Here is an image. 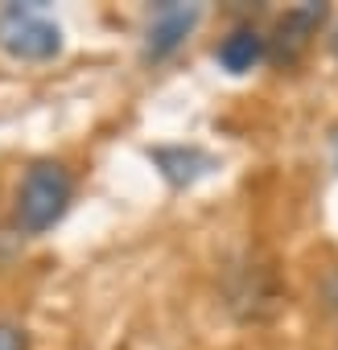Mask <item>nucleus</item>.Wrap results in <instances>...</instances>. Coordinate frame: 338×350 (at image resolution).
Segmentation results:
<instances>
[{
  "label": "nucleus",
  "instance_id": "f257e3e1",
  "mask_svg": "<svg viewBox=\"0 0 338 350\" xmlns=\"http://www.w3.org/2000/svg\"><path fill=\"white\" fill-rule=\"evenodd\" d=\"M75 202V173L62 161H34L21 182H17V198H13V223L21 235H46L54 223H62V215Z\"/></svg>",
  "mask_w": 338,
  "mask_h": 350
},
{
  "label": "nucleus",
  "instance_id": "f03ea898",
  "mask_svg": "<svg viewBox=\"0 0 338 350\" xmlns=\"http://www.w3.org/2000/svg\"><path fill=\"white\" fill-rule=\"evenodd\" d=\"M0 50L17 62H50L62 50V29L46 17V5H5L0 9Z\"/></svg>",
  "mask_w": 338,
  "mask_h": 350
},
{
  "label": "nucleus",
  "instance_id": "7ed1b4c3",
  "mask_svg": "<svg viewBox=\"0 0 338 350\" xmlns=\"http://www.w3.org/2000/svg\"><path fill=\"white\" fill-rule=\"evenodd\" d=\"M203 9L198 5H178V0H165L153 9L148 29H144V62H165L169 54H178L186 46V38L198 29Z\"/></svg>",
  "mask_w": 338,
  "mask_h": 350
},
{
  "label": "nucleus",
  "instance_id": "20e7f679",
  "mask_svg": "<svg viewBox=\"0 0 338 350\" xmlns=\"http://www.w3.org/2000/svg\"><path fill=\"white\" fill-rule=\"evenodd\" d=\"M326 5H293L281 21H276V29H272V38H268V58L276 62V66H293L305 50H309V42L317 38V29L326 25Z\"/></svg>",
  "mask_w": 338,
  "mask_h": 350
},
{
  "label": "nucleus",
  "instance_id": "39448f33",
  "mask_svg": "<svg viewBox=\"0 0 338 350\" xmlns=\"http://www.w3.org/2000/svg\"><path fill=\"white\" fill-rule=\"evenodd\" d=\"M148 161L157 165V173L174 190L194 186L198 178H207V173L215 169V157L203 152L198 144H157V148H148Z\"/></svg>",
  "mask_w": 338,
  "mask_h": 350
},
{
  "label": "nucleus",
  "instance_id": "423d86ee",
  "mask_svg": "<svg viewBox=\"0 0 338 350\" xmlns=\"http://www.w3.org/2000/svg\"><path fill=\"white\" fill-rule=\"evenodd\" d=\"M268 58V38L256 29V25H235L219 38L215 46V62L227 70V75H252L260 62Z\"/></svg>",
  "mask_w": 338,
  "mask_h": 350
},
{
  "label": "nucleus",
  "instance_id": "0eeeda50",
  "mask_svg": "<svg viewBox=\"0 0 338 350\" xmlns=\"http://www.w3.org/2000/svg\"><path fill=\"white\" fill-rule=\"evenodd\" d=\"M239 288H227V305H244V317H264L276 305V288H272V268L260 264H239L235 268Z\"/></svg>",
  "mask_w": 338,
  "mask_h": 350
},
{
  "label": "nucleus",
  "instance_id": "6e6552de",
  "mask_svg": "<svg viewBox=\"0 0 338 350\" xmlns=\"http://www.w3.org/2000/svg\"><path fill=\"white\" fill-rule=\"evenodd\" d=\"M317 293H322V305L338 317V264H330L326 272H322V284H317Z\"/></svg>",
  "mask_w": 338,
  "mask_h": 350
},
{
  "label": "nucleus",
  "instance_id": "1a4fd4ad",
  "mask_svg": "<svg viewBox=\"0 0 338 350\" xmlns=\"http://www.w3.org/2000/svg\"><path fill=\"white\" fill-rule=\"evenodd\" d=\"M0 350H29V334L17 321H0Z\"/></svg>",
  "mask_w": 338,
  "mask_h": 350
},
{
  "label": "nucleus",
  "instance_id": "9d476101",
  "mask_svg": "<svg viewBox=\"0 0 338 350\" xmlns=\"http://www.w3.org/2000/svg\"><path fill=\"white\" fill-rule=\"evenodd\" d=\"M330 157H334V169H338V124L330 128Z\"/></svg>",
  "mask_w": 338,
  "mask_h": 350
},
{
  "label": "nucleus",
  "instance_id": "9b49d317",
  "mask_svg": "<svg viewBox=\"0 0 338 350\" xmlns=\"http://www.w3.org/2000/svg\"><path fill=\"white\" fill-rule=\"evenodd\" d=\"M330 50L338 54V25H334V33H330Z\"/></svg>",
  "mask_w": 338,
  "mask_h": 350
}]
</instances>
